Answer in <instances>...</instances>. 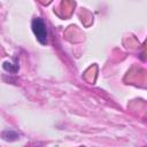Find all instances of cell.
Segmentation results:
<instances>
[{
  "label": "cell",
  "instance_id": "obj_3",
  "mask_svg": "<svg viewBox=\"0 0 147 147\" xmlns=\"http://www.w3.org/2000/svg\"><path fill=\"white\" fill-rule=\"evenodd\" d=\"M2 137L6 140H15V139H17V133L11 130H7V131L2 132Z\"/></svg>",
  "mask_w": 147,
  "mask_h": 147
},
{
  "label": "cell",
  "instance_id": "obj_1",
  "mask_svg": "<svg viewBox=\"0 0 147 147\" xmlns=\"http://www.w3.org/2000/svg\"><path fill=\"white\" fill-rule=\"evenodd\" d=\"M31 28H32V31H33L37 40L41 45H46L47 44V29H46V24H45L44 20L40 17L33 18L32 23H31Z\"/></svg>",
  "mask_w": 147,
  "mask_h": 147
},
{
  "label": "cell",
  "instance_id": "obj_2",
  "mask_svg": "<svg viewBox=\"0 0 147 147\" xmlns=\"http://www.w3.org/2000/svg\"><path fill=\"white\" fill-rule=\"evenodd\" d=\"M3 69L6 70V71H8V72H13V74H15V72H17V70H18V64L17 63H11V62H5L3 63Z\"/></svg>",
  "mask_w": 147,
  "mask_h": 147
}]
</instances>
